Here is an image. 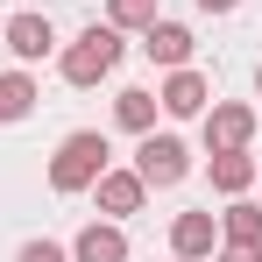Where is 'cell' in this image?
<instances>
[{
  "label": "cell",
  "mask_w": 262,
  "mask_h": 262,
  "mask_svg": "<svg viewBox=\"0 0 262 262\" xmlns=\"http://www.w3.org/2000/svg\"><path fill=\"white\" fill-rule=\"evenodd\" d=\"M114 163V149H106V135L99 128H78L57 142V156H50V191H64V199H78L99 184V170Z\"/></svg>",
  "instance_id": "6da1fadb"
},
{
  "label": "cell",
  "mask_w": 262,
  "mask_h": 262,
  "mask_svg": "<svg viewBox=\"0 0 262 262\" xmlns=\"http://www.w3.org/2000/svg\"><path fill=\"white\" fill-rule=\"evenodd\" d=\"M114 64H121V29L106 21H92L78 43H64V57H57V71H64V85H99V78H114Z\"/></svg>",
  "instance_id": "7a4b0ae2"
},
{
  "label": "cell",
  "mask_w": 262,
  "mask_h": 262,
  "mask_svg": "<svg viewBox=\"0 0 262 262\" xmlns=\"http://www.w3.org/2000/svg\"><path fill=\"white\" fill-rule=\"evenodd\" d=\"M135 177L149 184V191H170L191 177V149H184V135H142V149H135Z\"/></svg>",
  "instance_id": "3957f363"
},
{
  "label": "cell",
  "mask_w": 262,
  "mask_h": 262,
  "mask_svg": "<svg viewBox=\"0 0 262 262\" xmlns=\"http://www.w3.org/2000/svg\"><path fill=\"white\" fill-rule=\"evenodd\" d=\"M199 121H206V149H248L255 142V106H241V99H213Z\"/></svg>",
  "instance_id": "277c9868"
},
{
  "label": "cell",
  "mask_w": 262,
  "mask_h": 262,
  "mask_svg": "<svg viewBox=\"0 0 262 262\" xmlns=\"http://www.w3.org/2000/svg\"><path fill=\"white\" fill-rule=\"evenodd\" d=\"M156 106H163L170 121H199V114L213 106V85H206V78H199L191 64H177L170 78H163V92H156Z\"/></svg>",
  "instance_id": "5b68a950"
},
{
  "label": "cell",
  "mask_w": 262,
  "mask_h": 262,
  "mask_svg": "<svg viewBox=\"0 0 262 262\" xmlns=\"http://www.w3.org/2000/svg\"><path fill=\"white\" fill-rule=\"evenodd\" d=\"M142 199H149V184H142L135 170H114V163H106V170H99V184H92V206H99L106 220L142 213Z\"/></svg>",
  "instance_id": "8992f818"
},
{
  "label": "cell",
  "mask_w": 262,
  "mask_h": 262,
  "mask_svg": "<svg viewBox=\"0 0 262 262\" xmlns=\"http://www.w3.org/2000/svg\"><path fill=\"white\" fill-rule=\"evenodd\" d=\"M0 43L14 50L21 64H36V57H50V50H57V29H50V14H7Z\"/></svg>",
  "instance_id": "52a82bcc"
},
{
  "label": "cell",
  "mask_w": 262,
  "mask_h": 262,
  "mask_svg": "<svg viewBox=\"0 0 262 262\" xmlns=\"http://www.w3.org/2000/svg\"><path fill=\"white\" fill-rule=\"evenodd\" d=\"M255 163L262 156H248V149H206V177H213L220 199H241V191L255 184Z\"/></svg>",
  "instance_id": "ba28073f"
},
{
  "label": "cell",
  "mask_w": 262,
  "mask_h": 262,
  "mask_svg": "<svg viewBox=\"0 0 262 262\" xmlns=\"http://www.w3.org/2000/svg\"><path fill=\"white\" fill-rule=\"evenodd\" d=\"M213 248H220V213H177L170 220V255L199 262V255H213Z\"/></svg>",
  "instance_id": "9c48e42d"
},
{
  "label": "cell",
  "mask_w": 262,
  "mask_h": 262,
  "mask_svg": "<svg viewBox=\"0 0 262 262\" xmlns=\"http://www.w3.org/2000/svg\"><path fill=\"white\" fill-rule=\"evenodd\" d=\"M142 50H149V64H163V71H177V64H191V29L184 21H149L142 29Z\"/></svg>",
  "instance_id": "30bf717a"
},
{
  "label": "cell",
  "mask_w": 262,
  "mask_h": 262,
  "mask_svg": "<svg viewBox=\"0 0 262 262\" xmlns=\"http://www.w3.org/2000/svg\"><path fill=\"white\" fill-rule=\"evenodd\" d=\"M71 262H128V234H121V220H92L85 234L71 241Z\"/></svg>",
  "instance_id": "8fae6325"
},
{
  "label": "cell",
  "mask_w": 262,
  "mask_h": 262,
  "mask_svg": "<svg viewBox=\"0 0 262 262\" xmlns=\"http://www.w3.org/2000/svg\"><path fill=\"white\" fill-rule=\"evenodd\" d=\"M220 241H255L262 248V206L241 191V199H227V213H220Z\"/></svg>",
  "instance_id": "7c38bea8"
},
{
  "label": "cell",
  "mask_w": 262,
  "mask_h": 262,
  "mask_svg": "<svg viewBox=\"0 0 262 262\" xmlns=\"http://www.w3.org/2000/svg\"><path fill=\"white\" fill-rule=\"evenodd\" d=\"M156 114H163V106H156V92H149V85H128L121 99H114V121H121L128 135H149V128H156Z\"/></svg>",
  "instance_id": "4fadbf2b"
},
{
  "label": "cell",
  "mask_w": 262,
  "mask_h": 262,
  "mask_svg": "<svg viewBox=\"0 0 262 262\" xmlns=\"http://www.w3.org/2000/svg\"><path fill=\"white\" fill-rule=\"evenodd\" d=\"M36 99H43V92H36L29 71H0V121H29Z\"/></svg>",
  "instance_id": "5bb4252c"
},
{
  "label": "cell",
  "mask_w": 262,
  "mask_h": 262,
  "mask_svg": "<svg viewBox=\"0 0 262 262\" xmlns=\"http://www.w3.org/2000/svg\"><path fill=\"white\" fill-rule=\"evenodd\" d=\"M106 21L114 29H149L156 21V0H106Z\"/></svg>",
  "instance_id": "9a60e30c"
},
{
  "label": "cell",
  "mask_w": 262,
  "mask_h": 262,
  "mask_svg": "<svg viewBox=\"0 0 262 262\" xmlns=\"http://www.w3.org/2000/svg\"><path fill=\"white\" fill-rule=\"evenodd\" d=\"M14 262H71V248H64V241H21Z\"/></svg>",
  "instance_id": "2e32d148"
},
{
  "label": "cell",
  "mask_w": 262,
  "mask_h": 262,
  "mask_svg": "<svg viewBox=\"0 0 262 262\" xmlns=\"http://www.w3.org/2000/svg\"><path fill=\"white\" fill-rule=\"evenodd\" d=\"M213 255H220V262H262V248H255V241H220Z\"/></svg>",
  "instance_id": "e0dca14e"
},
{
  "label": "cell",
  "mask_w": 262,
  "mask_h": 262,
  "mask_svg": "<svg viewBox=\"0 0 262 262\" xmlns=\"http://www.w3.org/2000/svg\"><path fill=\"white\" fill-rule=\"evenodd\" d=\"M241 0H199V14H234Z\"/></svg>",
  "instance_id": "ac0fdd59"
},
{
  "label": "cell",
  "mask_w": 262,
  "mask_h": 262,
  "mask_svg": "<svg viewBox=\"0 0 262 262\" xmlns=\"http://www.w3.org/2000/svg\"><path fill=\"white\" fill-rule=\"evenodd\" d=\"M255 92H262V64H255Z\"/></svg>",
  "instance_id": "d6986e66"
},
{
  "label": "cell",
  "mask_w": 262,
  "mask_h": 262,
  "mask_svg": "<svg viewBox=\"0 0 262 262\" xmlns=\"http://www.w3.org/2000/svg\"><path fill=\"white\" fill-rule=\"evenodd\" d=\"M170 262H184V255H170Z\"/></svg>",
  "instance_id": "ffe728a7"
},
{
  "label": "cell",
  "mask_w": 262,
  "mask_h": 262,
  "mask_svg": "<svg viewBox=\"0 0 262 262\" xmlns=\"http://www.w3.org/2000/svg\"><path fill=\"white\" fill-rule=\"evenodd\" d=\"M255 177H262V163H255Z\"/></svg>",
  "instance_id": "44dd1931"
}]
</instances>
